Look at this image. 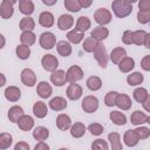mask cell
<instances>
[{
    "label": "cell",
    "instance_id": "1",
    "mask_svg": "<svg viewBox=\"0 0 150 150\" xmlns=\"http://www.w3.org/2000/svg\"><path fill=\"white\" fill-rule=\"evenodd\" d=\"M111 9H112L115 16L123 19L131 14L132 5L129 4L127 0H114L111 4Z\"/></svg>",
    "mask_w": 150,
    "mask_h": 150
},
{
    "label": "cell",
    "instance_id": "2",
    "mask_svg": "<svg viewBox=\"0 0 150 150\" xmlns=\"http://www.w3.org/2000/svg\"><path fill=\"white\" fill-rule=\"evenodd\" d=\"M94 57H95V60L98 62V64H100V67L101 68H107V66H108V53H107V49H105V47L100 42L97 46H96V48L94 49Z\"/></svg>",
    "mask_w": 150,
    "mask_h": 150
},
{
    "label": "cell",
    "instance_id": "3",
    "mask_svg": "<svg viewBox=\"0 0 150 150\" xmlns=\"http://www.w3.org/2000/svg\"><path fill=\"white\" fill-rule=\"evenodd\" d=\"M94 19H95V21L100 26H104V25L110 23V21L112 19V15H111V12L109 9H107V8H98L94 13Z\"/></svg>",
    "mask_w": 150,
    "mask_h": 150
},
{
    "label": "cell",
    "instance_id": "4",
    "mask_svg": "<svg viewBox=\"0 0 150 150\" xmlns=\"http://www.w3.org/2000/svg\"><path fill=\"white\" fill-rule=\"evenodd\" d=\"M41 64H42V67H43L45 70L53 73L59 67V60L53 54H46L41 59Z\"/></svg>",
    "mask_w": 150,
    "mask_h": 150
},
{
    "label": "cell",
    "instance_id": "5",
    "mask_svg": "<svg viewBox=\"0 0 150 150\" xmlns=\"http://www.w3.org/2000/svg\"><path fill=\"white\" fill-rule=\"evenodd\" d=\"M81 107L84 110V112H88V114L95 112L98 109V100L94 95H88L82 100Z\"/></svg>",
    "mask_w": 150,
    "mask_h": 150
},
{
    "label": "cell",
    "instance_id": "6",
    "mask_svg": "<svg viewBox=\"0 0 150 150\" xmlns=\"http://www.w3.org/2000/svg\"><path fill=\"white\" fill-rule=\"evenodd\" d=\"M40 46L43 49H52L53 47H55L56 45V38L52 32H45L40 35L39 39Z\"/></svg>",
    "mask_w": 150,
    "mask_h": 150
},
{
    "label": "cell",
    "instance_id": "7",
    "mask_svg": "<svg viewBox=\"0 0 150 150\" xmlns=\"http://www.w3.org/2000/svg\"><path fill=\"white\" fill-rule=\"evenodd\" d=\"M66 74H67V81L69 83L77 82L83 79V70L81 69L80 66H76V64L69 67V69L66 71Z\"/></svg>",
    "mask_w": 150,
    "mask_h": 150
},
{
    "label": "cell",
    "instance_id": "8",
    "mask_svg": "<svg viewBox=\"0 0 150 150\" xmlns=\"http://www.w3.org/2000/svg\"><path fill=\"white\" fill-rule=\"evenodd\" d=\"M50 81H52V83H53L54 86H56V87H62V86H64L66 82H68V81H67V74H66V71L62 70V69H56V70H54V71L52 73V75H50Z\"/></svg>",
    "mask_w": 150,
    "mask_h": 150
},
{
    "label": "cell",
    "instance_id": "9",
    "mask_svg": "<svg viewBox=\"0 0 150 150\" xmlns=\"http://www.w3.org/2000/svg\"><path fill=\"white\" fill-rule=\"evenodd\" d=\"M21 82L27 87H33L36 84V76L35 73L30 68H25L21 71Z\"/></svg>",
    "mask_w": 150,
    "mask_h": 150
},
{
    "label": "cell",
    "instance_id": "10",
    "mask_svg": "<svg viewBox=\"0 0 150 150\" xmlns=\"http://www.w3.org/2000/svg\"><path fill=\"white\" fill-rule=\"evenodd\" d=\"M82 93H83L82 87H81L80 84H76L75 82L70 83V84L68 86V88H67V91H66L67 97H68L69 100H71V101L79 100V98L82 96Z\"/></svg>",
    "mask_w": 150,
    "mask_h": 150
},
{
    "label": "cell",
    "instance_id": "11",
    "mask_svg": "<svg viewBox=\"0 0 150 150\" xmlns=\"http://www.w3.org/2000/svg\"><path fill=\"white\" fill-rule=\"evenodd\" d=\"M36 93L38 95L41 97V98H48L52 96L53 94V89H52V86L46 82V81H41L38 83L36 86Z\"/></svg>",
    "mask_w": 150,
    "mask_h": 150
},
{
    "label": "cell",
    "instance_id": "12",
    "mask_svg": "<svg viewBox=\"0 0 150 150\" xmlns=\"http://www.w3.org/2000/svg\"><path fill=\"white\" fill-rule=\"evenodd\" d=\"M74 25V18L70 14H62L57 19V27L61 30H68Z\"/></svg>",
    "mask_w": 150,
    "mask_h": 150
},
{
    "label": "cell",
    "instance_id": "13",
    "mask_svg": "<svg viewBox=\"0 0 150 150\" xmlns=\"http://www.w3.org/2000/svg\"><path fill=\"white\" fill-rule=\"evenodd\" d=\"M54 22H55V18L53 13L48 11H45L39 15V23L45 28H50L54 25Z\"/></svg>",
    "mask_w": 150,
    "mask_h": 150
},
{
    "label": "cell",
    "instance_id": "14",
    "mask_svg": "<svg viewBox=\"0 0 150 150\" xmlns=\"http://www.w3.org/2000/svg\"><path fill=\"white\" fill-rule=\"evenodd\" d=\"M123 141H124V143H125L127 146H136L138 144V142H139V138H138L135 129L134 130L132 129H129V130H127L124 132Z\"/></svg>",
    "mask_w": 150,
    "mask_h": 150
},
{
    "label": "cell",
    "instance_id": "15",
    "mask_svg": "<svg viewBox=\"0 0 150 150\" xmlns=\"http://www.w3.org/2000/svg\"><path fill=\"white\" fill-rule=\"evenodd\" d=\"M5 97L11 102H16L21 97V90L15 86H9L5 89Z\"/></svg>",
    "mask_w": 150,
    "mask_h": 150
},
{
    "label": "cell",
    "instance_id": "16",
    "mask_svg": "<svg viewBox=\"0 0 150 150\" xmlns=\"http://www.w3.org/2000/svg\"><path fill=\"white\" fill-rule=\"evenodd\" d=\"M125 56H127L125 49L122 48V47H116V48H114V49L111 50V53H110V55H109V59H110V61H111L112 63L118 64Z\"/></svg>",
    "mask_w": 150,
    "mask_h": 150
},
{
    "label": "cell",
    "instance_id": "17",
    "mask_svg": "<svg viewBox=\"0 0 150 150\" xmlns=\"http://www.w3.org/2000/svg\"><path fill=\"white\" fill-rule=\"evenodd\" d=\"M116 105L122 110H129L132 105L131 98L127 94H120L118 93L117 97H116Z\"/></svg>",
    "mask_w": 150,
    "mask_h": 150
},
{
    "label": "cell",
    "instance_id": "18",
    "mask_svg": "<svg viewBox=\"0 0 150 150\" xmlns=\"http://www.w3.org/2000/svg\"><path fill=\"white\" fill-rule=\"evenodd\" d=\"M33 114L38 118H45L48 114V108H47L46 103L42 102V101L35 102L34 105H33Z\"/></svg>",
    "mask_w": 150,
    "mask_h": 150
},
{
    "label": "cell",
    "instance_id": "19",
    "mask_svg": "<svg viewBox=\"0 0 150 150\" xmlns=\"http://www.w3.org/2000/svg\"><path fill=\"white\" fill-rule=\"evenodd\" d=\"M49 108L54 111H61L67 108V101H66V98H63L61 96L53 97L49 101Z\"/></svg>",
    "mask_w": 150,
    "mask_h": 150
},
{
    "label": "cell",
    "instance_id": "20",
    "mask_svg": "<svg viewBox=\"0 0 150 150\" xmlns=\"http://www.w3.org/2000/svg\"><path fill=\"white\" fill-rule=\"evenodd\" d=\"M18 125H19V128H20L22 131H29V130L34 127V120H33L32 116L23 114V115L19 118Z\"/></svg>",
    "mask_w": 150,
    "mask_h": 150
},
{
    "label": "cell",
    "instance_id": "21",
    "mask_svg": "<svg viewBox=\"0 0 150 150\" xmlns=\"http://www.w3.org/2000/svg\"><path fill=\"white\" fill-rule=\"evenodd\" d=\"M71 125H73L71 124V120H70V117L68 115H66V114L57 115V117H56V127L60 130H63V131L68 130V129H70Z\"/></svg>",
    "mask_w": 150,
    "mask_h": 150
},
{
    "label": "cell",
    "instance_id": "22",
    "mask_svg": "<svg viewBox=\"0 0 150 150\" xmlns=\"http://www.w3.org/2000/svg\"><path fill=\"white\" fill-rule=\"evenodd\" d=\"M56 50H57V53L61 55V56H63V57H67V56H69L70 54H71V45H70V42L69 41H66V40H62V41H59L57 43H56Z\"/></svg>",
    "mask_w": 150,
    "mask_h": 150
},
{
    "label": "cell",
    "instance_id": "23",
    "mask_svg": "<svg viewBox=\"0 0 150 150\" xmlns=\"http://www.w3.org/2000/svg\"><path fill=\"white\" fill-rule=\"evenodd\" d=\"M34 9L35 6L32 0H19V11L26 16H29L34 12Z\"/></svg>",
    "mask_w": 150,
    "mask_h": 150
},
{
    "label": "cell",
    "instance_id": "24",
    "mask_svg": "<svg viewBox=\"0 0 150 150\" xmlns=\"http://www.w3.org/2000/svg\"><path fill=\"white\" fill-rule=\"evenodd\" d=\"M109 35V30L108 28H105L104 26H98V27H95L91 33H90V36H93L95 40L97 41H102V40H105Z\"/></svg>",
    "mask_w": 150,
    "mask_h": 150
},
{
    "label": "cell",
    "instance_id": "25",
    "mask_svg": "<svg viewBox=\"0 0 150 150\" xmlns=\"http://www.w3.org/2000/svg\"><path fill=\"white\" fill-rule=\"evenodd\" d=\"M23 114H25V111H23V109H22L20 105H13V107H11L9 110H8V118H9L11 122L18 123L19 118H20Z\"/></svg>",
    "mask_w": 150,
    "mask_h": 150
},
{
    "label": "cell",
    "instance_id": "26",
    "mask_svg": "<svg viewBox=\"0 0 150 150\" xmlns=\"http://www.w3.org/2000/svg\"><path fill=\"white\" fill-rule=\"evenodd\" d=\"M134 67H135V61H134V59L130 57V56H125V57L118 63V69H120V71H122V73H129V71H131V70L134 69Z\"/></svg>",
    "mask_w": 150,
    "mask_h": 150
},
{
    "label": "cell",
    "instance_id": "27",
    "mask_svg": "<svg viewBox=\"0 0 150 150\" xmlns=\"http://www.w3.org/2000/svg\"><path fill=\"white\" fill-rule=\"evenodd\" d=\"M86 125L81 122H75L71 127H70V135L75 138H81L84 134H86Z\"/></svg>",
    "mask_w": 150,
    "mask_h": 150
},
{
    "label": "cell",
    "instance_id": "28",
    "mask_svg": "<svg viewBox=\"0 0 150 150\" xmlns=\"http://www.w3.org/2000/svg\"><path fill=\"white\" fill-rule=\"evenodd\" d=\"M13 14H14V7H13V5L2 0V2L0 5V15H1V18L2 19H9Z\"/></svg>",
    "mask_w": 150,
    "mask_h": 150
},
{
    "label": "cell",
    "instance_id": "29",
    "mask_svg": "<svg viewBox=\"0 0 150 150\" xmlns=\"http://www.w3.org/2000/svg\"><path fill=\"white\" fill-rule=\"evenodd\" d=\"M33 137L35 141H46L48 137H49V130L46 128V127H36L34 130H33Z\"/></svg>",
    "mask_w": 150,
    "mask_h": 150
},
{
    "label": "cell",
    "instance_id": "30",
    "mask_svg": "<svg viewBox=\"0 0 150 150\" xmlns=\"http://www.w3.org/2000/svg\"><path fill=\"white\" fill-rule=\"evenodd\" d=\"M67 39L70 43H74V45H77L80 43L83 39H84V33L83 32H80L77 29H71L67 33Z\"/></svg>",
    "mask_w": 150,
    "mask_h": 150
},
{
    "label": "cell",
    "instance_id": "31",
    "mask_svg": "<svg viewBox=\"0 0 150 150\" xmlns=\"http://www.w3.org/2000/svg\"><path fill=\"white\" fill-rule=\"evenodd\" d=\"M20 41L21 43L23 45H27V46H33L36 41V35L33 33V30H25L21 33L20 35Z\"/></svg>",
    "mask_w": 150,
    "mask_h": 150
},
{
    "label": "cell",
    "instance_id": "32",
    "mask_svg": "<svg viewBox=\"0 0 150 150\" xmlns=\"http://www.w3.org/2000/svg\"><path fill=\"white\" fill-rule=\"evenodd\" d=\"M109 117H110V121L114 124H116V125H124L127 123V116L123 112L118 111V110L111 111L110 115H109Z\"/></svg>",
    "mask_w": 150,
    "mask_h": 150
},
{
    "label": "cell",
    "instance_id": "33",
    "mask_svg": "<svg viewBox=\"0 0 150 150\" xmlns=\"http://www.w3.org/2000/svg\"><path fill=\"white\" fill-rule=\"evenodd\" d=\"M108 141L110 142V148L112 150H122V142L121 136L118 132H110L108 135Z\"/></svg>",
    "mask_w": 150,
    "mask_h": 150
},
{
    "label": "cell",
    "instance_id": "34",
    "mask_svg": "<svg viewBox=\"0 0 150 150\" xmlns=\"http://www.w3.org/2000/svg\"><path fill=\"white\" fill-rule=\"evenodd\" d=\"M146 118L148 116L141 110H135L130 116V121L134 125H141L143 123H146Z\"/></svg>",
    "mask_w": 150,
    "mask_h": 150
},
{
    "label": "cell",
    "instance_id": "35",
    "mask_svg": "<svg viewBox=\"0 0 150 150\" xmlns=\"http://www.w3.org/2000/svg\"><path fill=\"white\" fill-rule=\"evenodd\" d=\"M90 26H91V21H90V19H89L88 16L82 15V16H80V18L77 19L76 25H75V29H77V30L84 33L86 30H88V29L90 28Z\"/></svg>",
    "mask_w": 150,
    "mask_h": 150
},
{
    "label": "cell",
    "instance_id": "36",
    "mask_svg": "<svg viewBox=\"0 0 150 150\" xmlns=\"http://www.w3.org/2000/svg\"><path fill=\"white\" fill-rule=\"evenodd\" d=\"M86 84H87V88L89 90L96 91V90L101 89V87H102V80L98 76H90V77L87 79Z\"/></svg>",
    "mask_w": 150,
    "mask_h": 150
},
{
    "label": "cell",
    "instance_id": "37",
    "mask_svg": "<svg viewBox=\"0 0 150 150\" xmlns=\"http://www.w3.org/2000/svg\"><path fill=\"white\" fill-rule=\"evenodd\" d=\"M15 54L20 60H27L30 55V48L29 46L21 43L15 48Z\"/></svg>",
    "mask_w": 150,
    "mask_h": 150
},
{
    "label": "cell",
    "instance_id": "38",
    "mask_svg": "<svg viewBox=\"0 0 150 150\" xmlns=\"http://www.w3.org/2000/svg\"><path fill=\"white\" fill-rule=\"evenodd\" d=\"M19 27H20V29L22 32H25V30H33L35 28V21L30 16H25V18L21 19V21L19 23Z\"/></svg>",
    "mask_w": 150,
    "mask_h": 150
},
{
    "label": "cell",
    "instance_id": "39",
    "mask_svg": "<svg viewBox=\"0 0 150 150\" xmlns=\"http://www.w3.org/2000/svg\"><path fill=\"white\" fill-rule=\"evenodd\" d=\"M100 43V41L95 40L93 36H89V38H86L84 41H83V45H82V48L84 52L87 53H93L94 49L96 48V46Z\"/></svg>",
    "mask_w": 150,
    "mask_h": 150
},
{
    "label": "cell",
    "instance_id": "40",
    "mask_svg": "<svg viewBox=\"0 0 150 150\" xmlns=\"http://www.w3.org/2000/svg\"><path fill=\"white\" fill-rule=\"evenodd\" d=\"M143 80H144V77H143V75L139 71L131 73L127 77V82H128L129 86H139V84H142Z\"/></svg>",
    "mask_w": 150,
    "mask_h": 150
},
{
    "label": "cell",
    "instance_id": "41",
    "mask_svg": "<svg viewBox=\"0 0 150 150\" xmlns=\"http://www.w3.org/2000/svg\"><path fill=\"white\" fill-rule=\"evenodd\" d=\"M13 143V137L8 132H1L0 134V149L6 150L8 149Z\"/></svg>",
    "mask_w": 150,
    "mask_h": 150
},
{
    "label": "cell",
    "instance_id": "42",
    "mask_svg": "<svg viewBox=\"0 0 150 150\" xmlns=\"http://www.w3.org/2000/svg\"><path fill=\"white\" fill-rule=\"evenodd\" d=\"M148 95H149L148 94V90L145 88H142V87L136 88L134 90V93H132V96H134L135 101L138 102V103H143L145 101V98L148 97Z\"/></svg>",
    "mask_w": 150,
    "mask_h": 150
},
{
    "label": "cell",
    "instance_id": "43",
    "mask_svg": "<svg viewBox=\"0 0 150 150\" xmlns=\"http://www.w3.org/2000/svg\"><path fill=\"white\" fill-rule=\"evenodd\" d=\"M64 7H66V9H68L71 13L80 12L82 8L79 0H64Z\"/></svg>",
    "mask_w": 150,
    "mask_h": 150
},
{
    "label": "cell",
    "instance_id": "44",
    "mask_svg": "<svg viewBox=\"0 0 150 150\" xmlns=\"http://www.w3.org/2000/svg\"><path fill=\"white\" fill-rule=\"evenodd\" d=\"M145 36H146V32L145 30H143V29L135 30L134 32V43L136 46H143Z\"/></svg>",
    "mask_w": 150,
    "mask_h": 150
},
{
    "label": "cell",
    "instance_id": "45",
    "mask_svg": "<svg viewBox=\"0 0 150 150\" xmlns=\"http://www.w3.org/2000/svg\"><path fill=\"white\" fill-rule=\"evenodd\" d=\"M117 91H109L107 93L104 97V104L107 107H114L116 105V97H117Z\"/></svg>",
    "mask_w": 150,
    "mask_h": 150
},
{
    "label": "cell",
    "instance_id": "46",
    "mask_svg": "<svg viewBox=\"0 0 150 150\" xmlns=\"http://www.w3.org/2000/svg\"><path fill=\"white\" fill-rule=\"evenodd\" d=\"M88 130L90 131V134H91L93 136H100V135L103 134L104 128H103V125H101L100 123H91V124L88 125Z\"/></svg>",
    "mask_w": 150,
    "mask_h": 150
},
{
    "label": "cell",
    "instance_id": "47",
    "mask_svg": "<svg viewBox=\"0 0 150 150\" xmlns=\"http://www.w3.org/2000/svg\"><path fill=\"white\" fill-rule=\"evenodd\" d=\"M137 21L142 25L150 23V9L149 11H138L137 13Z\"/></svg>",
    "mask_w": 150,
    "mask_h": 150
},
{
    "label": "cell",
    "instance_id": "48",
    "mask_svg": "<svg viewBox=\"0 0 150 150\" xmlns=\"http://www.w3.org/2000/svg\"><path fill=\"white\" fill-rule=\"evenodd\" d=\"M135 131H136L139 141L141 139H146V138L150 137V129L146 128V127H137L135 129Z\"/></svg>",
    "mask_w": 150,
    "mask_h": 150
},
{
    "label": "cell",
    "instance_id": "49",
    "mask_svg": "<svg viewBox=\"0 0 150 150\" xmlns=\"http://www.w3.org/2000/svg\"><path fill=\"white\" fill-rule=\"evenodd\" d=\"M91 149H93V150H96V149H98V150H108V149H109V145H108L107 141L98 138V139H96V141L93 142Z\"/></svg>",
    "mask_w": 150,
    "mask_h": 150
},
{
    "label": "cell",
    "instance_id": "50",
    "mask_svg": "<svg viewBox=\"0 0 150 150\" xmlns=\"http://www.w3.org/2000/svg\"><path fill=\"white\" fill-rule=\"evenodd\" d=\"M122 42L124 45H132L134 43V32L125 30L122 35Z\"/></svg>",
    "mask_w": 150,
    "mask_h": 150
},
{
    "label": "cell",
    "instance_id": "51",
    "mask_svg": "<svg viewBox=\"0 0 150 150\" xmlns=\"http://www.w3.org/2000/svg\"><path fill=\"white\" fill-rule=\"evenodd\" d=\"M141 67L145 71H150V55H145L141 60Z\"/></svg>",
    "mask_w": 150,
    "mask_h": 150
},
{
    "label": "cell",
    "instance_id": "52",
    "mask_svg": "<svg viewBox=\"0 0 150 150\" xmlns=\"http://www.w3.org/2000/svg\"><path fill=\"white\" fill-rule=\"evenodd\" d=\"M139 11H149L150 9V0H138Z\"/></svg>",
    "mask_w": 150,
    "mask_h": 150
},
{
    "label": "cell",
    "instance_id": "53",
    "mask_svg": "<svg viewBox=\"0 0 150 150\" xmlns=\"http://www.w3.org/2000/svg\"><path fill=\"white\" fill-rule=\"evenodd\" d=\"M14 150H29V144L21 141L14 145Z\"/></svg>",
    "mask_w": 150,
    "mask_h": 150
},
{
    "label": "cell",
    "instance_id": "54",
    "mask_svg": "<svg viewBox=\"0 0 150 150\" xmlns=\"http://www.w3.org/2000/svg\"><path fill=\"white\" fill-rule=\"evenodd\" d=\"M35 150H49V145L47 143H45V141H40L35 146H34Z\"/></svg>",
    "mask_w": 150,
    "mask_h": 150
},
{
    "label": "cell",
    "instance_id": "55",
    "mask_svg": "<svg viewBox=\"0 0 150 150\" xmlns=\"http://www.w3.org/2000/svg\"><path fill=\"white\" fill-rule=\"evenodd\" d=\"M79 2H80V5H81L82 8H88V7L91 6L93 0H79Z\"/></svg>",
    "mask_w": 150,
    "mask_h": 150
},
{
    "label": "cell",
    "instance_id": "56",
    "mask_svg": "<svg viewBox=\"0 0 150 150\" xmlns=\"http://www.w3.org/2000/svg\"><path fill=\"white\" fill-rule=\"evenodd\" d=\"M142 104H143V108H144L148 112H150V95H148V97L145 98V101H144Z\"/></svg>",
    "mask_w": 150,
    "mask_h": 150
},
{
    "label": "cell",
    "instance_id": "57",
    "mask_svg": "<svg viewBox=\"0 0 150 150\" xmlns=\"http://www.w3.org/2000/svg\"><path fill=\"white\" fill-rule=\"evenodd\" d=\"M145 48L150 49V33H146V36H145V40H144V45H143Z\"/></svg>",
    "mask_w": 150,
    "mask_h": 150
},
{
    "label": "cell",
    "instance_id": "58",
    "mask_svg": "<svg viewBox=\"0 0 150 150\" xmlns=\"http://www.w3.org/2000/svg\"><path fill=\"white\" fill-rule=\"evenodd\" d=\"M42 2H43V5H46V6H54L56 2H57V0H41Z\"/></svg>",
    "mask_w": 150,
    "mask_h": 150
},
{
    "label": "cell",
    "instance_id": "59",
    "mask_svg": "<svg viewBox=\"0 0 150 150\" xmlns=\"http://www.w3.org/2000/svg\"><path fill=\"white\" fill-rule=\"evenodd\" d=\"M0 39H1V46H0V48H4L5 47V36L4 35H0Z\"/></svg>",
    "mask_w": 150,
    "mask_h": 150
},
{
    "label": "cell",
    "instance_id": "60",
    "mask_svg": "<svg viewBox=\"0 0 150 150\" xmlns=\"http://www.w3.org/2000/svg\"><path fill=\"white\" fill-rule=\"evenodd\" d=\"M0 76H1V84H0V86H4V84H5V82H6L5 75H4V74H0Z\"/></svg>",
    "mask_w": 150,
    "mask_h": 150
},
{
    "label": "cell",
    "instance_id": "61",
    "mask_svg": "<svg viewBox=\"0 0 150 150\" xmlns=\"http://www.w3.org/2000/svg\"><path fill=\"white\" fill-rule=\"evenodd\" d=\"M4 1H7V2H9V4H12V5H14V4H16L19 0H4Z\"/></svg>",
    "mask_w": 150,
    "mask_h": 150
},
{
    "label": "cell",
    "instance_id": "62",
    "mask_svg": "<svg viewBox=\"0 0 150 150\" xmlns=\"http://www.w3.org/2000/svg\"><path fill=\"white\" fill-rule=\"evenodd\" d=\"M127 1H128L129 4H131V5H132L134 2H136V1H138V0H127Z\"/></svg>",
    "mask_w": 150,
    "mask_h": 150
},
{
    "label": "cell",
    "instance_id": "63",
    "mask_svg": "<svg viewBox=\"0 0 150 150\" xmlns=\"http://www.w3.org/2000/svg\"><path fill=\"white\" fill-rule=\"evenodd\" d=\"M146 123L150 124V116H148V118H146Z\"/></svg>",
    "mask_w": 150,
    "mask_h": 150
}]
</instances>
